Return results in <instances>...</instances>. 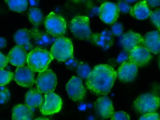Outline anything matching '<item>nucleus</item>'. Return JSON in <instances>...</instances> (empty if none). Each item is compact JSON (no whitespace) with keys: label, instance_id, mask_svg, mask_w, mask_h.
<instances>
[{"label":"nucleus","instance_id":"ddd939ff","mask_svg":"<svg viewBox=\"0 0 160 120\" xmlns=\"http://www.w3.org/2000/svg\"><path fill=\"white\" fill-rule=\"evenodd\" d=\"M151 58L149 51L143 47H137L129 52V61L134 63L137 67L147 64Z\"/></svg>","mask_w":160,"mask_h":120},{"label":"nucleus","instance_id":"c756f323","mask_svg":"<svg viewBox=\"0 0 160 120\" xmlns=\"http://www.w3.org/2000/svg\"><path fill=\"white\" fill-rule=\"evenodd\" d=\"M123 24L119 22H117L113 23L112 26V33L113 35L119 36L122 34L123 32Z\"/></svg>","mask_w":160,"mask_h":120},{"label":"nucleus","instance_id":"79ce46f5","mask_svg":"<svg viewBox=\"0 0 160 120\" xmlns=\"http://www.w3.org/2000/svg\"><path fill=\"white\" fill-rule=\"evenodd\" d=\"M159 67L160 68V60H159Z\"/></svg>","mask_w":160,"mask_h":120},{"label":"nucleus","instance_id":"5701e85b","mask_svg":"<svg viewBox=\"0 0 160 120\" xmlns=\"http://www.w3.org/2000/svg\"><path fill=\"white\" fill-rule=\"evenodd\" d=\"M43 101L41 92L36 89H31L25 95V104L31 108L40 106Z\"/></svg>","mask_w":160,"mask_h":120},{"label":"nucleus","instance_id":"7c9ffc66","mask_svg":"<svg viewBox=\"0 0 160 120\" xmlns=\"http://www.w3.org/2000/svg\"><path fill=\"white\" fill-rule=\"evenodd\" d=\"M118 9L119 11L123 12V13H128L130 11L131 9V7L130 6L128 3L126 2L124 0H120L118 1L117 3Z\"/></svg>","mask_w":160,"mask_h":120},{"label":"nucleus","instance_id":"bb28decb","mask_svg":"<svg viewBox=\"0 0 160 120\" xmlns=\"http://www.w3.org/2000/svg\"><path fill=\"white\" fill-rule=\"evenodd\" d=\"M14 74L12 72L3 69L0 70V86L8 84L14 78Z\"/></svg>","mask_w":160,"mask_h":120},{"label":"nucleus","instance_id":"cd10ccee","mask_svg":"<svg viewBox=\"0 0 160 120\" xmlns=\"http://www.w3.org/2000/svg\"><path fill=\"white\" fill-rule=\"evenodd\" d=\"M9 90L3 86H0V104L8 102L10 99Z\"/></svg>","mask_w":160,"mask_h":120},{"label":"nucleus","instance_id":"4468645a","mask_svg":"<svg viewBox=\"0 0 160 120\" xmlns=\"http://www.w3.org/2000/svg\"><path fill=\"white\" fill-rule=\"evenodd\" d=\"M120 42L124 50L129 52L137 47H143V39L140 34L129 31L123 35Z\"/></svg>","mask_w":160,"mask_h":120},{"label":"nucleus","instance_id":"c9c22d12","mask_svg":"<svg viewBox=\"0 0 160 120\" xmlns=\"http://www.w3.org/2000/svg\"><path fill=\"white\" fill-rule=\"evenodd\" d=\"M65 63L66 65L70 68H74L75 67H77L78 64V60L74 59L73 57L65 61Z\"/></svg>","mask_w":160,"mask_h":120},{"label":"nucleus","instance_id":"a878e982","mask_svg":"<svg viewBox=\"0 0 160 120\" xmlns=\"http://www.w3.org/2000/svg\"><path fill=\"white\" fill-rule=\"evenodd\" d=\"M90 67L88 64L83 62H80L77 67V71L80 78L88 79L91 72Z\"/></svg>","mask_w":160,"mask_h":120},{"label":"nucleus","instance_id":"f257e3e1","mask_svg":"<svg viewBox=\"0 0 160 120\" xmlns=\"http://www.w3.org/2000/svg\"><path fill=\"white\" fill-rule=\"evenodd\" d=\"M116 71L108 64L94 67L87 80L88 89L97 95H106L111 91L116 79Z\"/></svg>","mask_w":160,"mask_h":120},{"label":"nucleus","instance_id":"c85d7f7f","mask_svg":"<svg viewBox=\"0 0 160 120\" xmlns=\"http://www.w3.org/2000/svg\"><path fill=\"white\" fill-rule=\"evenodd\" d=\"M150 17L152 23L160 31V8L151 11Z\"/></svg>","mask_w":160,"mask_h":120},{"label":"nucleus","instance_id":"7ed1b4c3","mask_svg":"<svg viewBox=\"0 0 160 120\" xmlns=\"http://www.w3.org/2000/svg\"><path fill=\"white\" fill-rule=\"evenodd\" d=\"M51 54L53 59L66 61L73 57V46L71 40L65 37L56 39L51 49Z\"/></svg>","mask_w":160,"mask_h":120},{"label":"nucleus","instance_id":"1a4fd4ad","mask_svg":"<svg viewBox=\"0 0 160 120\" xmlns=\"http://www.w3.org/2000/svg\"><path fill=\"white\" fill-rule=\"evenodd\" d=\"M119 12L117 5L112 3H104L99 8L100 18L107 24H112L115 22L119 17Z\"/></svg>","mask_w":160,"mask_h":120},{"label":"nucleus","instance_id":"dca6fc26","mask_svg":"<svg viewBox=\"0 0 160 120\" xmlns=\"http://www.w3.org/2000/svg\"><path fill=\"white\" fill-rule=\"evenodd\" d=\"M143 46L150 52L158 54L160 52V31H152L147 33L144 37Z\"/></svg>","mask_w":160,"mask_h":120},{"label":"nucleus","instance_id":"ea45409f","mask_svg":"<svg viewBox=\"0 0 160 120\" xmlns=\"http://www.w3.org/2000/svg\"><path fill=\"white\" fill-rule=\"evenodd\" d=\"M35 120H49L48 119L44 117H41L38 118Z\"/></svg>","mask_w":160,"mask_h":120},{"label":"nucleus","instance_id":"39448f33","mask_svg":"<svg viewBox=\"0 0 160 120\" xmlns=\"http://www.w3.org/2000/svg\"><path fill=\"white\" fill-rule=\"evenodd\" d=\"M45 25L47 32L53 37L62 36L66 30L67 23L64 19L53 12L46 17Z\"/></svg>","mask_w":160,"mask_h":120},{"label":"nucleus","instance_id":"2f4dec72","mask_svg":"<svg viewBox=\"0 0 160 120\" xmlns=\"http://www.w3.org/2000/svg\"><path fill=\"white\" fill-rule=\"evenodd\" d=\"M111 120H130L128 114L123 111H118L114 113Z\"/></svg>","mask_w":160,"mask_h":120},{"label":"nucleus","instance_id":"9b49d317","mask_svg":"<svg viewBox=\"0 0 160 120\" xmlns=\"http://www.w3.org/2000/svg\"><path fill=\"white\" fill-rule=\"evenodd\" d=\"M35 72L29 67H18L15 71L14 78L16 83L22 87L31 88L34 84Z\"/></svg>","mask_w":160,"mask_h":120},{"label":"nucleus","instance_id":"4be33fe9","mask_svg":"<svg viewBox=\"0 0 160 120\" xmlns=\"http://www.w3.org/2000/svg\"><path fill=\"white\" fill-rule=\"evenodd\" d=\"M32 38L30 32L26 29H21L16 32L14 36V39L18 46H22L27 50H30L33 46L31 43Z\"/></svg>","mask_w":160,"mask_h":120},{"label":"nucleus","instance_id":"a211bd4d","mask_svg":"<svg viewBox=\"0 0 160 120\" xmlns=\"http://www.w3.org/2000/svg\"><path fill=\"white\" fill-rule=\"evenodd\" d=\"M32 38L36 44L40 47H47L54 42L56 39L47 32L39 31L37 28H33L29 31Z\"/></svg>","mask_w":160,"mask_h":120},{"label":"nucleus","instance_id":"6e6552de","mask_svg":"<svg viewBox=\"0 0 160 120\" xmlns=\"http://www.w3.org/2000/svg\"><path fill=\"white\" fill-rule=\"evenodd\" d=\"M62 105V99L52 91L46 93L40 106V110L43 115H50L60 112Z\"/></svg>","mask_w":160,"mask_h":120},{"label":"nucleus","instance_id":"b1692460","mask_svg":"<svg viewBox=\"0 0 160 120\" xmlns=\"http://www.w3.org/2000/svg\"><path fill=\"white\" fill-rule=\"evenodd\" d=\"M9 9L17 12H21L27 9V0H5Z\"/></svg>","mask_w":160,"mask_h":120},{"label":"nucleus","instance_id":"423d86ee","mask_svg":"<svg viewBox=\"0 0 160 120\" xmlns=\"http://www.w3.org/2000/svg\"><path fill=\"white\" fill-rule=\"evenodd\" d=\"M37 89L41 93L53 91L57 85V77L52 70H46L38 74L35 81Z\"/></svg>","mask_w":160,"mask_h":120},{"label":"nucleus","instance_id":"2eb2a0df","mask_svg":"<svg viewBox=\"0 0 160 120\" xmlns=\"http://www.w3.org/2000/svg\"><path fill=\"white\" fill-rule=\"evenodd\" d=\"M27 55L26 50L22 46H15L11 50L7 58L8 62L18 67H22L27 62Z\"/></svg>","mask_w":160,"mask_h":120},{"label":"nucleus","instance_id":"aec40b11","mask_svg":"<svg viewBox=\"0 0 160 120\" xmlns=\"http://www.w3.org/2000/svg\"><path fill=\"white\" fill-rule=\"evenodd\" d=\"M130 15L139 20H144L150 17L151 10L148 8L146 1H140L134 4L131 9Z\"/></svg>","mask_w":160,"mask_h":120},{"label":"nucleus","instance_id":"e433bc0d","mask_svg":"<svg viewBox=\"0 0 160 120\" xmlns=\"http://www.w3.org/2000/svg\"><path fill=\"white\" fill-rule=\"evenodd\" d=\"M148 4L152 7L159 6L160 5V0H146Z\"/></svg>","mask_w":160,"mask_h":120},{"label":"nucleus","instance_id":"f704fd0d","mask_svg":"<svg viewBox=\"0 0 160 120\" xmlns=\"http://www.w3.org/2000/svg\"><path fill=\"white\" fill-rule=\"evenodd\" d=\"M7 57L0 52V70L3 69L8 63Z\"/></svg>","mask_w":160,"mask_h":120},{"label":"nucleus","instance_id":"72a5a7b5","mask_svg":"<svg viewBox=\"0 0 160 120\" xmlns=\"http://www.w3.org/2000/svg\"><path fill=\"white\" fill-rule=\"evenodd\" d=\"M129 59V53L126 50L123 51L118 57L117 61L118 63H123V62H126L127 60Z\"/></svg>","mask_w":160,"mask_h":120},{"label":"nucleus","instance_id":"473e14b6","mask_svg":"<svg viewBox=\"0 0 160 120\" xmlns=\"http://www.w3.org/2000/svg\"><path fill=\"white\" fill-rule=\"evenodd\" d=\"M139 120H160V116L158 113H148L142 116Z\"/></svg>","mask_w":160,"mask_h":120},{"label":"nucleus","instance_id":"6ab92c4d","mask_svg":"<svg viewBox=\"0 0 160 120\" xmlns=\"http://www.w3.org/2000/svg\"><path fill=\"white\" fill-rule=\"evenodd\" d=\"M91 38L97 45L104 50H108L111 48L113 43L112 33L108 30H104L101 33L94 34Z\"/></svg>","mask_w":160,"mask_h":120},{"label":"nucleus","instance_id":"f3484780","mask_svg":"<svg viewBox=\"0 0 160 120\" xmlns=\"http://www.w3.org/2000/svg\"><path fill=\"white\" fill-rule=\"evenodd\" d=\"M137 70V66L134 63L126 61L122 63L118 68V76L123 82H131L135 78Z\"/></svg>","mask_w":160,"mask_h":120},{"label":"nucleus","instance_id":"58836bf2","mask_svg":"<svg viewBox=\"0 0 160 120\" xmlns=\"http://www.w3.org/2000/svg\"><path fill=\"white\" fill-rule=\"evenodd\" d=\"M29 1L32 6L37 5L39 2V0H29Z\"/></svg>","mask_w":160,"mask_h":120},{"label":"nucleus","instance_id":"0eeeda50","mask_svg":"<svg viewBox=\"0 0 160 120\" xmlns=\"http://www.w3.org/2000/svg\"><path fill=\"white\" fill-rule=\"evenodd\" d=\"M89 18L84 16L74 18L70 23V30L75 37L82 40L88 39L91 37Z\"/></svg>","mask_w":160,"mask_h":120},{"label":"nucleus","instance_id":"20e7f679","mask_svg":"<svg viewBox=\"0 0 160 120\" xmlns=\"http://www.w3.org/2000/svg\"><path fill=\"white\" fill-rule=\"evenodd\" d=\"M133 107L141 114L154 113L160 107V99L150 93L142 94L134 101Z\"/></svg>","mask_w":160,"mask_h":120},{"label":"nucleus","instance_id":"f8f14e48","mask_svg":"<svg viewBox=\"0 0 160 120\" xmlns=\"http://www.w3.org/2000/svg\"><path fill=\"white\" fill-rule=\"evenodd\" d=\"M94 107L98 115L103 118H109L114 114L112 102L106 95L99 98L95 102Z\"/></svg>","mask_w":160,"mask_h":120},{"label":"nucleus","instance_id":"9d476101","mask_svg":"<svg viewBox=\"0 0 160 120\" xmlns=\"http://www.w3.org/2000/svg\"><path fill=\"white\" fill-rule=\"evenodd\" d=\"M66 90L69 98L73 101H82L85 96L86 90L83 86L81 78L73 76L66 85Z\"/></svg>","mask_w":160,"mask_h":120},{"label":"nucleus","instance_id":"f03ea898","mask_svg":"<svg viewBox=\"0 0 160 120\" xmlns=\"http://www.w3.org/2000/svg\"><path fill=\"white\" fill-rule=\"evenodd\" d=\"M53 57L50 52L42 48H35L32 50L27 56V64L34 72L43 71L47 70Z\"/></svg>","mask_w":160,"mask_h":120},{"label":"nucleus","instance_id":"a19ab883","mask_svg":"<svg viewBox=\"0 0 160 120\" xmlns=\"http://www.w3.org/2000/svg\"><path fill=\"white\" fill-rule=\"evenodd\" d=\"M125 1L128 3H132L136 2L137 0H125Z\"/></svg>","mask_w":160,"mask_h":120},{"label":"nucleus","instance_id":"4c0bfd02","mask_svg":"<svg viewBox=\"0 0 160 120\" xmlns=\"http://www.w3.org/2000/svg\"><path fill=\"white\" fill-rule=\"evenodd\" d=\"M7 41L4 38H0V49L4 48L6 46Z\"/></svg>","mask_w":160,"mask_h":120},{"label":"nucleus","instance_id":"393cba45","mask_svg":"<svg viewBox=\"0 0 160 120\" xmlns=\"http://www.w3.org/2000/svg\"><path fill=\"white\" fill-rule=\"evenodd\" d=\"M28 16L29 20L36 27L39 26L43 21V14L41 10L37 8H30Z\"/></svg>","mask_w":160,"mask_h":120},{"label":"nucleus","instance_id":"412c9836","mask_svg":"<svg viewBox=\"0 0 160 120\" xmlns=\"http://www.w3.org/2000/svg\"><path fill=\"white\" fill-rule=\"evenodd\" d=\"M32 108L25 104H19L12 109V120H32Z\"/></svg>","mask_w":160,"mask_h":120}]
</instances>
